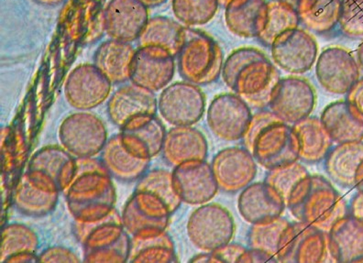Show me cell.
<instances>
[{"instance_id": "cell-12", "label": "cell", "mask_w": 363, "mask_h": 263, "mask_svg": "<svg viewBox=\"0 0 363 263\" xmlns=\"http://www.w3.org/2000/svg\"><path fill=\"white\" fill-rule=\"evenodd\" d=\"M317 103V95L312 84L306 78H281L272 91L270 111L288 124L309 117Z\"/></svg>"}, {"instance_id": "cell-54", "label": "cell", "mask_w": 363, "mask_h": 263, "mask_svg": "<svg viewBox=\"0 0 363 263\" xmlns=\"http://www.w3.org/2000/svg\"><path fill=\"white\" fill-rule=\"evenodd\" d=\"M356 59L357 61H358L359 68H361V70L363 72V40L361 45H359L358 49H357Z\"/></svg>"}, {"instance_id": "cell-7", "label": "cell", "mask_w": 363, "mask_h": 263, "mask_svg": "<svg viewBox=\"0 0 363 263\" xmlns=\"http://www.w3.org/2000/svg\"><path fill=\"white\" fill-rule=\"evenodd\" d=\"M186 230L194 246L203 252H213L233 240L234 218L220 203H206L191 214Z\"/></svg>"}, {"instance_id": "cell-23", "label": "cell", "mask_w": 363, "mask_h": 263, "mask_svg": "<svg viewBox=\"0 0 363 263\" xmlns=\"http://www.w3.org/2000/svg\"><path fill=\"white\" fill-rule=\"evenodd\" d=\"M148 9L140 0H111L104 9L106 33L125 43L139 40L150 20Z\"/></svg>"}, {"instance_id": "cell-20", "label": "cell", "mask_w": 363, "mask_h": 263, "mask_svg": "<svg viewBox=\"0 0 363 263\" xmlns=\"http://www.w3.org/2000/svg\"><path fill=\"white\" fill-rule=\"evenodd\" d=\"M62 27L78 45L98 42L106 33L104 9L95 0H74L62 14Z\"/></svg>"}, {"instance_id": "cell-32", "label": "cell", "mask_w": 363, "mask_h": 263, "mask_svg": "<svg viewBox=\"0 0 363 263\" xmlns=\"http://www.w3.org/2000/svg\"><path fill=\"white\" fill-rule=\"evenodd\" d=\"M292 128L298 146L299 161L309 164H318L323 161L333 149V140L320 118L309 116L293 124Z\"/></svg>"}, {"instance_id": "cell-51", "label": "cell", "mask_w": 363, "mask_h": 263, "mask_svg": "<svg viewBox=\"0 0 363 263\" xmlns=\"http://www.w3.org/2000/svg\"><path fill=\"white\" fill-rule=\"evenodd\" d=\"M190 262L211 263V252H204L194 256Z\"/></svg>"}, {"instance_id": "cell-24", "label": "cell", "mask_w": 363, "mask_h": 263, "mask_svg": "<svg viewBox=\"0 0 363 263\" xmlns=\"http://www.w3.org/2000/svg\"><path fill=\"white\" fill-rule=\"evenodd\" d=\"M286 203L265 181L250 184L238 199V209L244 220L252 225L266 224L281 217Z\"/></svg>"}, {"instance_id": "cell-35", "label": "cell", "mask_w": 363, "mask_h": 263, "mask_svg": "<svg viewBox=\"0 0 363 263\" xmlns=\"http://www.w3.org/2000/svg\"><path fill=\"white\" fill-rule=\"evenodd\" d=\"M130 237L128 262L174 263L178 262L174 240L167 230Z\"/></svg>"}, {"instance_id": "cell-11", "label": "cell", "mask_w": 363, "mask_h": 263, "mask_svg": "<svg viewBox=\"0 0 363 263\" xmlns=\"http://www.w3.org/2000/svg\"><path fill=\"white\" fill-rule=\"evenodd\" d=\"M252 118L250 106L235 93L216 96L206 114V121L213 134L225 142L242 140Z\"/></svg>"}, {"instance_id": "cell-3", "label": "cell", "mask_w": 363, "mask_h": 263, "mask_svg": "<svg viewBox=\"0 0 363 263\" xmlns=\"http://www.w3.org/2000/svg\"><path fill=\"white\" fill-rule=\"evenodd\" d=\"M298 221L328 233L339 219L349 215L346 200L330 181L319 174L303 178L286 203Z\"/></svg>"}, {"instance_id": "cell-4", "label": "cell", "mask_w": 363, "mask_h": 263, "mask_svg": "<svg viewBox=\"0 0 363 263\" xmlns=\"http://www.w3.org/2000/svg\"><path fill=\"white\" fill-rule=\"evenodd\" d=\"M73 233L83 247L84 262H128L131 237L117 209L98 220H74Z\"/></svg>"}, {"instance_id": "cell-15", "label": "cell", "mask_w": 363, "mask_h": 263, "mask_svg": "<svg viewBox=\"0 0 363 263\" xmlns=\"http://www.w3.org/2000/svg\"><path fill=\"white\" fill-rule=\"evenodd\" d=\"M315 75L319 84L333 95H346L359 79L361 68L352 52L343 47L325 49L317 60Z\"/></svg>"}, {"instance_id": "cell-27", "label": "cell", "mask_w": 363, "mask_h": 263, "mask_svg": "<svg viewBox=\"0 0 363 263\" xmlns=\"http://www.w3.org/2000/svg\"><path fill=\"white\" fill-rule=\"evenodd\" d=\"M161 153L164 161L173 167L189 161L206 160L208 140L196 128L174 126L167 131Z\"/></svg>"}, {"instance_id": "cell-19", "label": "cell", "mask_w": 363, "mask_h": 263, "mask_svg": "<svg viewBox=\"0 0 363 263\" xmlns=\"http://www.w3.org/2000/svg\"><path fill=\"white\" fill-rule=\"evenodd\" d=\"M174 56L156 46H140L134 55L130 82L157 92L173 80Z\"/></svg>"}, {"instance_id": "cell-47", "label": "cell", "mask_w": 363, "mask_h": 263, "mask_svg": "<svg viewBox=\"0 0 363 263\" xmlns=\"http://www.w3.org/2000/svg\"><path fill=\"white\" fill-rule=\"evenodd\" d=\"M278 262L277 257L269 254L257 249L249 248L245 250L238 263H264Z\"/></svg>"}, {"instance_id": "cell-25", "label": "cell", "mask_w": 363, "mask_h": 263, "mask_svg": "<svg viewBox=\"0 0 363 263\" xmlns=\"http://www.w3.org/2000/svg\"><path fill=\"white\" fill-rule=\"evenodd\" d=\"M157 111L158 100L155 92L133 83L120 87L106 105L109 120L120 128L137 116L156 115Z\"/></svg>"}, {"instance_id": "cell-39", "label": "cell", "mask_w": 363, "mask_h": 263, "mask_svg": "<svg viewBox=\"0 0 363 263\" xmlns=\"http://www.w3.org/2000/svg\"><path fill=\"white\" fill-rule=\"evenodd\" d=\"M299 23L296 6L283 0H271L268 2L267 24L259 39L271 46L275 38L284 31L298 28Z\"/></svg>"}, {"instance_id": "cell-34", "label": "cell", "mask_w": 363, "mask_h": 263, "mask_svg": "<svg viewBox=\"0 0 363 263\" xmlns=\"http://www.w3.org/2000/svg\"><path fill=\"white\" fill-rule=\"evenodd\" d=\"M362 161L363 140L337 144L325 156V173L337 186L354 187L356 172Z\"/></svg>"}, {"instance_id": "cell-36", "label": "cell", "mask_w": 363, "mask_h": 263, "mask_svg": "<svg viewBox=\"0 0 363 263\" xmlns=\"http://www.w3.org/2000/svg\"><path fill=\"white\" fill-rule=\"evenodd\" d=\"M186 39V28L170 18H150L139 38L140 46H156L167 50L172 55H179Z\"/></svg>"}, {"instance_id": "cell-22", "label": "cell", "mask_w": 363, "mask_h": 263, "mask_svg": "<svg viewBox=\"0 0 363 263\" xmlns=\"http://www.w3.org/2000/svg\"><path fill=\"white\" fill-rule=\"evenodd\" d=\"M59 193L58 188L45 178L27 170L16 186L14 206L18 212L28 217H45L55 211Z\"/></svg>"}, {"instance_id": "cell-1", "label": "cell", "mask_w": 363, "mask_h": 263, "mask_svg": "<svg viewBox=\"0 0 363 263\" xmlns=\"http://www.w3.org/2000/svg\"><path fill=\"white\" fill-rule=\"evenodd\" d=\"M222 77L250 108L264 109L281 79L279 71L265 53L255 47H242L228 56Z\"/></svg>"}, {"instance_id": "cell-13", "label": "cell", "mask_w": 363, "mask_h": 263, "mask_svg": "<svg viewBox=\"0 0 363 263\" xmlns=\"http://www.w3.org/2000/svg\"><path fill=\"white\" fill-rule=\"evenodd\" d=\"M271 50L275 65L289 74H305L318 60L317 40L300 28L288 30L275 38Z\"/></svg>"}, {"instance_id": "cell-38", "label": "cell", "mask_w": 363, "mask_h": 263, "mask_svg": "<svg viewBox=\"0 0 363 263\" xmlns=\"http://www.w3.org/2000/svg\"><path fill=\"white\" fill-rule=\"evenodd\" d=\"M135 190L145 191L158 197L165 203L172 215L179 209L183 203L175 190L173 174L164 169L146 172L138 181Z\"/></svg>"}, {"instance_id": "cell-42", "label": "cell", "mask_w": 363, "mask_h": 263, "mask_svg": "<svg viewBox=\"0 0 363 263\" xmlns=\"http://www.w3.org/2000/svg\"><path fill=\"white\" fill-rule=\"evenodd\" d=\"M289 223L281 217L270 223L252 225L248 233L249 248L262 250L277 258L281 235Z\"/></svg>"}, {"instance_id": "cell-45", "label": "cell", "mask_w": 363, "mask_h": 263, "mask_svg": "<svg viewBox=\"0 0 363 263\" xmlns=\"http://www.w3.org/2000/svg\"><path fill=\"white\" fill-rule=\"evenodd\" d=\"M80 259L73 250L65 247L55 246L43 250L39 255V262L43 263H77Z\"/></svg>"}, {"instance_id": "cell-44", "label": "cell", "mask_w": 363, "mask_h": 263, "mask_svg": "<svg viewBox=\"0 0 363 263\" xmlns=\"http://www.w3.org/2000/svg\"><path fill=\"white\" fill-rule=\"evenodd\" d=\"M339 23L345 35L363 37V0H341Z\"/></svg>"}, {"instance_id": "cell-49", "label": "cell", "mask_w": 363, "mask_h": 263, "mask_svg": "<svg viewBox=\"0 0 363 263\" xmlns=\"http://www.w3.org/2000/svg\"><path fill=\"white\" fill-rule=\"evenodd\" d=\"M39 262V256L35 252L18 253L9 258L5 263H34Z\"/></svg>"}, {"instance_id": "cell-48", "label": "cell", "mask_w": 363, "mask_h": 263, "mask_svg": "<svg viewBox=\"0 0 363 263\" xmlns=\"http://www.w3.org/2000/svg\"><path fill=\"white\" fill-rule=\"evenodd\" d=\"M349 215L363 221V195L357 193L349 206Z\"/></svg>"}, {"instance_id": "cell-37", "label": "cell", "mask_w": 363, "mask_h": 263, "mask_svg": "<svg viewBox=\"0 0 363 263\" xmlns=\"http://www.w3.org/2000/svg\"><path fill=\"white\" fill-rule=\"evenodd\" d=\"M296 8L300 23L315 33H325L339 23L341 0H298Z\"/></svg>"}, {"instance_id": "cell-29", "label": "cell", "mask_w": 363, "mask_h": 263, "mask_svg": "<svg viewBox=\"0 0 363 263\" xmlns=\"http://www.w3.org/2000/svg\"><path fill=\"white\" fill-rule=\"evenodd\" d=\"M225 8L227 27L235 35L259 38L264 33L268 20L266 0H231Z\"/></svg>"}, {"instance_id": "cell-5", "label": "cell", "mask_w": 363, "mask_h": 263, "mask_svg": "<svg viewBox=\"0 0 363 263\" xmlns=\"http://www.w3.org/2000/svg\"><path fill=\"white\" fill-rule=\"evenodd\" d=\"M69 212L74 220L92 222L114 211L117 193L108 173L93 172L74 178L65 192Z\"/></svg>"}, {"instance_id": "cell-46", "label": "cell", "mask_w": 363, "mask_h": 263, "mask_svg": "<svg viewBox=\"0 0 363 263\" xmlns=\"http://www.w3.org/2000/svg\"><path fill=\"white\" fill-rule=\"evenodd\" d=\"M247 248L238 243H228L211 252V263H238Z\"/></svg>"}, {"instance_id": "cell-10", "label": "cell", "mask_w": 363, "mask_h": 263, "mask_svg": "<svg viewBox=\"0 0 363 263\" xmlns=\"http://www.w3.org/2000/svg\"><path fill=\"white\" fill-rule=\"evenodd\" d=\"M162 117L173 126H193L204 116L206 96L199 86L177 82L165 87L158 100Z\"/></svg>"}, {"instance_id": "cell-9", "label": "cell", "mask_w": 363, "mask_h": 263, "mask_svg": "<svg viewBox=\"0 0 363 263\" xmlns=\"http://www.w3.org/2000/svg\"><path fill=\"white\" fill-rule=\"evenodd\" d=\"M328 255V233L296 221L289 223L281 235L277 259L284 263H321Z\"/></svg>"}, {"instance_id": "cell-28", "label": "cell", "mask_w": 363, "mask_h": 263, "mask_svg": "<svg viewBox=\"0 0 363 263\" xmlns=\"http://www.w3.org/2000/svg\"><path fill=\"white\" fill-rule=\"evenodd\" d=\"M328 252L334 262L363 261V221L347 215L328 231Z\"/></svg>"}, {"instance_id": "cell-21", "label": "cell", "mask_w": 363, "mask_h": 263, "mask_svg": "<svg viewBox=\"0 0 363 263\" xmlns=\"http://www.w3.org/2000/svg\"><path fill=\"white\" fill-rule=\"evenodd\" d=\"M167 130L156 115L144 114L131 118L121 128L125 148L137 158L152 160L162 152Z\"/></svg>"}, {"instance_id": "cell-16", "label": "cell", "mask_w": 363, "mask_h": 263, "mask_svg": "<svg viewBox=\"0 0 363 263\" xmlns=\"http://www.w3.org/2000/svg\"><path fill=\"white\" fill-rule=\"evenodd\" d=\"M111 81L92 64L78 65L65 84L68 104L80 111H92L103 104L111 92Z\"/></svg>"}, {"instance_id": "cell-6", "label": "cell", "mask_w": 363, "mask_h": 263, "mask_svg": "<svg viewBox=\"0 0 363 263\" xmlns=\"http://www.w3.org/2000/svg\"><path fill=\"white\" fill-rule=\"evenodd\" d=\"M178 56V70L187 82L205 86L216 82L223 68V52L211 36L186 29V39Z\"/></svg>"}, {"instance_id": "cell-50", "label": "cell", "mask_w": 363, "mask_h": 263, "mask_svg": "<svg viewBox=\"0 0 363 263\" xmlns=\"http://www.w3.org/2000/svg\"><path fill=\"white\" fill-rule=\"evenodd\" d=\"M359 193L363 195V161L359 165L355 175V186Z\"/></svg>"}, {"instance_id": "cell-41", "label": "cell", "mask_w": 363, "mask_h": 263, "mask_svg": "<svg viewBox=\"0 0 363 263\" xmlns=\"http://www.w3.org/2000/svg\"><path fill=\"white\" fill-rule=\"evenodd\" d=\"M220 7L218 0H173L175 18L189 27L201 26L215 17Z\"/></svg>"}, {"instance_id": "cell-14", "label": "cell", "mask_w": 363, "mask_h": 263, "mask_svg": "<svg viewBox=\"0 0 363 263\" xmlns=\"http://www.w3.org/2000/svg\"><path fill=\"white\" fill-rule=\"evenodd\" d=\"M171 212L158 197L145 191H134L122 211L125 230L130 236L162 233L170 224Z\"/></svg>"}, {"instance_id": "cell-17", "label": "cell", "mask_w": 363, "mask_h": 263, "mask_svg": "<svg viewBox=\"0 0 363 263\" xmlns=\"http://www.w3.org/2000/svg\"><path fill=\"white\" fill-rule=\"evenodd\" d=\"M211 167L222 192H240L250 186L257 174V164L246 148L230 147L218 152Z\"/></svg>"}, {"instance_id": "cell-55", "label": "cell", "mask_w": 363, "mask_h": 263, "mask_svg": "<svg viewBox=\"0 0 363 263\" xmlns=\"http://www.w3.org/2000/svg\"><path fill=\"white\" fill-rule=\"evenodd\" d=\"M230 1H231V0H218V2H220V5L223 6V7H226V6Z\"/></svg>"}, {"instance_id": "cell-31", "label": "cell", "mask_w": 363, "mask_h": 263, "mask_svg": "<svg viewBox=\"0 0 363 263\" xmlns=\"http://www.w3.org/2000/svg\"><path fill=\"white\" fill-rule=\"evenodd\" d=\"M100 160L108 174L123 183L139 181L151 164V160L137 158L128 152L120 134L109 138L102 150Z\"/></svg>"}, {"instance_id": "cell-18", "label": "cell", "mask_w": 363, "mask_h": 263, "mask_svg": "<svg viewBox=\"0 0 363 263\" xmlns=\"http://www.w3.org/2000/svg\"><path fill=\"white\" fill-rule=\"evenodd\" d=\"M172 174L178 196L182 202L189 205H204L220 190L211 164L206 160L183 162L175 166Z\"/></svg>"}, {"instance_id": "cell-43", "label": "cell", "mask_w": 363, "mask_h": 263, "mask_svg": "<svg viewBox=\"0 0 363 263\" xmlns=\"http://www.w3.org/2000/svg\"><path fill=\"white\" fill-rule=\"evenodd\" d=\"M308 175V171L306 170L305 166L296 162L269 170L264 181L274 188L284 199V201L287 203L291 193L293 192L297 184Z\"/></svg>"}, {"instance_id": "cell-52", "label": "cell", "mask_w": 363, "mask_h": 263, "mask_svg": "<svg viewBox=\"0 0 363 263\" xmlns=\"http://www.w3.org/2000/svg\"><path fill=\"white\" fill-rule=\"evenodd\" d=\"M40 5L45 6V7H55V6L61 5L65 0H34Z\"/></svg>"}, {"instance_id": "cell-2", "label": "cell", "mask_w": 363, "mask_h": 263, "mask_svg": "<svg viewBox=\"0 0 363 263\" xmlns=\"http://www.w3.org/2000/svg\"><path fill=\"white\" fill-rule=\"evenodd\" d=\"M244 148L267 170L298 162V146L292 126L272 111L261 109L252 115L242 138Z\"/></svg>"}, {"instance_id": "cell-26", "label": "cell", "mask_w": 363, "mask_h": 263, "mask_svg": "<svg viewBox=\"0 0 363 263\" xmlns=\"http://www.w3.org/2000/svg\"><path fill=\"white\" fill-rule=\"evenodd\" d=\"M27 170L38 174L65 193L74 180L76 157L62 146H46L31 157Z\"/></svg>"}, {"instance_id": "cell-30", "label": "cell", "mask_w": 363, "mask_h": 263, "mask_svg": "<svg viewBox=\"0 0 363 263\" xmlns=\"http://www.w3.org/2000/svg\"><path fill=\"white\" fill-rule=\"evenodd\" d=\"M136 50L130 43L111 39L102 43L94 55V65L112 84L130 81Z\"/></svg>"}, {"instance_id": "cell-40", "label": "cell", "mask_w": 363, "mask_h": 263, "mask_svg": "<svg viewBox=\"0 0 363 263\" xmlns=\"http://www.w3.org/2000/svg\"><path fill=\"white\" fill-rule=\"evenodd\" d=\"M38 246V236L31 228L23 224H9L2 230L0 261L5 263L18 253L36 252Z\"/></svg>"}, {"instance_id": "cell-56", "label": "cell", "mask_w": 363, "mask_h": 263, "mask_svg": "<svg viewBox=\"0 0 363 263\" xmlns=\"http://www.w3.org/2000/svg\"><path fill=\"white\" fill-rule=\"evenodd\" d=\"M283 1L291 3V4L295 6V4L296 5V3L298 2V0H283Z\"/></svg>"}, {"instance_id": "cell-33", "label": "cell", "mask_w": 363, "mask_h": 263, "mask_svg": "<svg viewBox=\"0 0 363 263\" xmlns=\"http://www.w3.org/2000/svg\"><path fill=\"white\" fill-rule=\"evenodd\" d=\"M320 121L335 143L363 140V121L357 117L346 100H339L325 106Z\"/></svg>"}, {"instance_id": "cell-8", "label": "cell", "mask_w": 363, "mask_h": 263, "mask_svg": "<svg viewBox=\"0 0 363 263\" xmlns=\"http://www.w3.org/2000/svg\"><path fill=\"white\" fill-rule=\"evenodd\" d=\"M59 140L74 157H95L101 153L108 142V130L98 116L79 111L62 122Z\"/></svg>"}, {"instance_id": "cell-53", "label": "cell", "mask_w": 363, "mask_h": 263, "mask_svg": "<svg viewBox=\"0 0 363 263\" xmlns=\"http://www.w3.org/2000/svg\"><path fill=\"white\" fill-rule=\"evenodd\" d=\"M140 1L143 3L147 8H156L164 4L167 0H140Z\"/></svg>"}]
</instances>
